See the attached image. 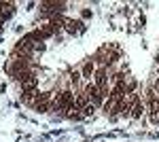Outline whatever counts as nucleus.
I'll return each instance as SVG.
<instances>
[{
  "mask_svg": "<svg viewBox=\"0 0 159 142\" xmlns=\"http://www.w3.org/2000/svg\"><path fill=\"white\" fill-rule=\"evenodd\" d=\"M108 68L106 66H98V70L93 74V83L98 85L100 89H104V87H108Z\"/></svg>",
  "mask_w": 159,
  "mask_h": 142,
  "instance_id": "1",
  "label": "nucleus"
},
{
  "mask_svg": "<svg viewBox=\"0 0 159 142\" xmlns=\"http://www.w3.org/2000/svg\"><path fill=\"white\" fill-rule=\"evenodd\" d=\"M96 70H98L96 62H93V59H87L85 64H83V68H81V76H83L85 81H91L93 74H96Z\"/></svg>",
  "mask_w": 159,
  "mask_h": 142,
  "instance_id": "3",
  "label": "nucleus"
},
{
  "mask_svg": "<svg viewBox=\"0 0 159 142\" xmlns=\"http://www.w3.org/2000/svg\"><path fill=\"white\" fill-rule=\"evenodd\" d=\"M81 17H83V19H91V17H93L91 9H83V11H81Z\"/></svg>",
  "mask_w": 159,
  "mask_h": 142,
  "instance_id": "9",
  "label": "nucleus"
},
{
  "mask_svg": "<svg viewBox=\"0 0 159 142\" xmlns=\"http://www.w3.org/2000/svg\"><path fill=\"white\" fill-rule=\"evenodd\" d=\"M38 32H40V36H43L45 40H47V38H51V36H57V34H55V30H53V28H51L49 24L38 25Z\"/></svg>",
  "mask_w": 159,
  "mask_h": 142,
  "instance_id": "6",
  "label": "nucleus"
},
{
  "mask_svg": "<svg viewBox=\"0 0 159 142\" xmlns=\"http://www.w3.org/2000/svg\"><path fill=\"white\" fill-rule=\"evenodd\" d=\"M96 110H98V108H96V106H93V104H91V102H89V104H87V106L83 108L81 112H83V117H91V115H93Z\"/></svg>",
  "mask_w": 159,
  "mask_h": 142,
  "instance_id": "7",
  "label": "nucleus"
},
{
  "mask_svg": "<svg viewBox=\"0 0 159 142\" xmlns=\"http://www.w3.org/2000/svg\"><path fill=\"white\" fill-rule=\"evenodd\" d=\"M64 30L68 34H79V32H85V24L81 19H68L66 25H64Z\"/></svg>",
  "mask_w": 159,
  "mask_h": 142,
  "instance_id": "2",
  "label": "nucleus"
},
{
  "mask_svg": "<svg viewBox=\"0 0 159 142\" xmlns=\"http://www.w3.org/2000/svg\"><path fill=\"white\" fill-rule=\"evenodd\" d=\"M153 89H155V91H159V79L155 81V83H153Z\"/></svg>",
  "mask_w": 159,
  "mask_h": 142,
  "instance_id": "10",
  "label": "nucleus"
},
{
  "mask_svg": "<svg viewBox=\"0 0 159 142\" xmlns=\"http://www.w3.org/2000/svg\"><path fill=\"white\" fill-rule=\"evenodd\" d=\"M144 112H147V104H144L142 98H138L136 104H134V108H132V117H129V119H142Z\"/></svg>",
  "mask_w": 159,
  "mask_h": 142,
  "instance_id": "4",
  "label": "nucleus"
},
{
  "mask_svg": "<svg viewBox=\"0 0 159 142\" xmlns=\"http://www.w3.org/2000/svg\"><path fill=\"white\" fill-rule=\"evenodd\" d=\"M81 79H83V76H81V72H70V83L74 85V87H76V85H79V81H81Z\"/></svg>",
  "mask_w": 159,
  "mask_h": 142,
  "instance_id": "8",
  "label": "nucleus"
},
{
  "mask_svg": "<svg viewBox=\"0 0 159 142\" xmlns=\"http://www.w3.org/2000/svg\"><path fill=\"white\" fill-rule=\"evenodd\" d=\"M74 104H76V108H79V110H83V108L89 104V95H87L85 91L76 94V98H74Z\"/></svg>",
  "mask_w": 159,
  "mask_h": 142,
  "instance_id": "5",
  "label": "nucleus"
}]
</instances>
